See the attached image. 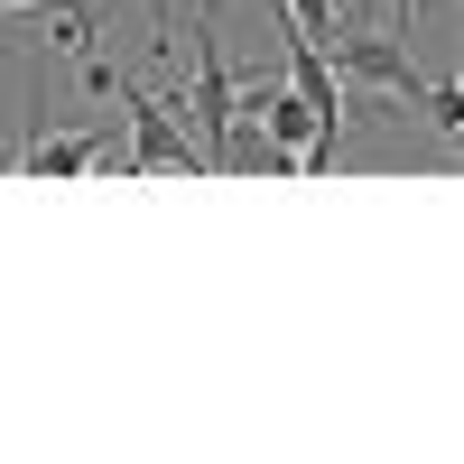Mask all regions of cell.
<instances>
[{
  "label": "cell",
  "instance_id": "1",
  "mask_svg": "<svg viewBox=\"0 0 464 464\" xmlns=\"http://www.w3.org/2000/svg\"><path fill=\"white\" fill-rule=\"evenodd\" d=\"M196 93H186L177 111H186V130H196V149H205V177H223V130H232V111H242V84H232V65H223V47H214V0H196Z\"/></svg>",
  "mask_w": 464,
  "mask_h": 464
},
{
  "label": "cell",
  "instance_id": "2",
  "mask_svg": "<svg viewBox=\"0 0 464 464\" xmlns=\"http://www.w3.org/2000/svg\"><path fill=\"white\" fill-rule=\"evenodd\" d=\"M111 102L130 111V177H168V168H186V177H205V149H196V130L177 121V102H159V93H140L130 74H111Z\"/></svg>",
  "mask_w": 464,
  "mask_h": 464
},
{
  "label": "cell",
  "instance_id": "3",
  "mask_svg": "<svg viewBox=\"0 0 464 464\" xmlns=\"http://www.w3.org/2000/svg\"><path fill=\"white\" fill-rule=\"evenodd\" d=\"M325 65H334V84H372V93H400V102H418L428 93V74H418V56H409V28H391V37H325Z\"/></svg>",
  "mask_w": 464,
  "mask_h": 464
},
{
  "label": "cell",
  "instance_id": "4",
  "mask_svg": "<svg viewBox=\"0 0 464 464\" xmlns=\"http://www.w3.org/2000/svg\"><path fill=\"white\" fill-rule=\"evenodd\" d=\"M130 168V149L121 140H111L102 121L93 130H47V121H28V140H19V159L10 168H28V177H93V168Z\"/></svg>",
  "mask_w": 464,
  "mask_h": 464
},
{
  "label": "cell",
  "instance_id": "5",
  "mask_svg": "<svg viewBox=\"0 0 464 464\" xmlns=\"http://www.w3.org/2000/svg\"><path fill=\"white\" fill-rule=\"evenodd\" d=\"M288 84L325 111V121H343V84H334V65H325V47H306V37H288Z\"/></svg>",
  "mask_w": 464,
  "mask_h": 464
},
{
  "label": "cell",
  "instance_id": "6",
  "mask_svg": "<svg viewBox=\"0 0 464 464\" xmlns=\"http://www.w3.org/2000/svg\"><path fill=\"white\" fill-rule=\"evenodd\" d=\"M279 10H288V37H306V47H325V37L343 28L334 0H279Z\"/></svg>",
  "mask_w": 464,
  "mask_h": 464
},
{
  "label": "cell",
  "instance_id": "7",
  "mask_svg": "<svg viewBox=\"0 0 464 464\" xmlns=\"http://www.w3.org/2000/svg\"><path fill=\"white\" fill-rule=\"evenodd\" d=\"M418 102H428V121H437V130H455V121H464V93H455V84H428Z\"/></svg>",
  "mask_w": 464,
  "mask_h": 464
},
{
  "label": "cell",
  "instance_id": "8",
  "mask_svg": "<svg viewBox=\"0 0 464 464\" xmlns=\"http://www.w3.org/2000/svg\"><path fill=\"white\" fill-rule=\"evenodd\" d=\"M10 10H37V0H0V19H10Z\"/></svg>",
  "mask_w": 464,
  "mask_h": 464
}]
</instances>
